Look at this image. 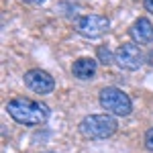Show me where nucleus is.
<instances>
[{
    "label": "nucleus",
    "mask_w": 153,
    "mask_h": 153,
    "mask_svg": "<svg viewBox=\"0 0 153 153\" xmlns=\"http://www.w3.org/2000/svg\"><path fill=\"white\" fill-rule=\"evenodd\" d=\"M96 53H98V61H100V63H104V65H110V63L114 61L112 51H110L108 47H104V45H102V47H98V51H96Z\"/></svg>",
    "instance_id": "obj_9"
},
{
    "label": "nucleus",
    "mask_w": 153,
    "mask_h": 153,
    "mask_svg": "<svg viewBox=\"0 0 153 153\" xmlns=\"http://www.w3.org/2000/svg\"><path fill=\"white\" fill-rule=\"evenodd\" d=\"M43 153H55V151H43Z\"/></svg>",
    "instance_id": "obj_14"
},
{
    "label": "nucleus",
    "mask_w": 153,
    "mask_h": 153,
    "mask_svg": "<svg viewBox=\"0 0 153 153\" xmlns=\"http://www.w3.org/2000/svg\"><path fill=\"white\" fill-rule=\"evenodd\" d=\"M27 4H41V2H45V0H23Z\"/></svg>",
    "instance_id": "obj_12"
},
{
    "label": "nucleus",
    "mask_w": 153,
    "mask_h": 153,
    "mask_svg": "<svg viewBox=\"0 0 153 153\" xmlns=\"http://www.w3.org/2000/svg\"><path fill=\"white\" fill-rule=\"evenodd\" d=\"M6 110L19 125H25V127H39V125L47 123L49 114H51L47 104L31 100V98H12L6 104Z\"/></svg>",
    "instance_id": "obj_1"
},
{
    "label": "nucleus",
    "mask_w": 153,
    "mask_h": 153,
    "mask_svg": "<svg viewBox=\"0 0 153 153\" xmlns=\"http://www.w3.org/2000/svg\"><path fill=\"white\" fill-rule=\"evenodd\" d=\"M96 68H98V59H92V57H80L74 61V65H71V74H74V78H78V80H92L96 76Z\"/></svg>",
    "instance_id": "obj_8"
},
{
    "label": "nucleus",
    "mask_w": 153,
    "mask_h": 153,
    "mask_svg": "<svg viewBox=\"0 0 153 153\" xmlns=\"http://www.w3.org/2000/svg\"><path fill=\"white\" fill-rule=\"evenodd\" d=\"M74 27H76L78 35L86 37V39H96V37H102L104 33H108L110 21H108V16H102V14H84L76 21Z\"/></svg>",
    "instance_id": "obj_4"
},
{
    "label": "nucleus",
    "mask_w": 153,
    "mask_h": 153,
    "mask_svg": "<svg viewBox=\"0 0 153 153\" xmlns=\"http://www.w3.org/2000/svg\"><path fill=\"white\" fill-rule=\"evenodd\" d=\"M100 106L106 110V114H114V117H129L131 110H133V102L131 98L120 88L114 86H106L100 90Z\"/></svg>",
    "instance_id": "obj_3"
},
{
    "label": "nucleus",
    "mask_w": 153,
    "mask_h": 153,
    "mask_svg": "<svg viewBox=\"0 0 153 153\" xmlns=\"http://www.w3.org/2000/svg\"><path fill=\"white\" fill-rule=\"evenodd\" d=\"M114 61H117V65L120 70L135 71L143 65V51L135 43H123L114 51Z\"/></svg>",
    "instance_id": "obj_5"
},
{
    "label": "nucleus",
    "mask_w": 153,
    "mask_h": 153,
    "mask_svg": "<svg viewBox=\"0 0 153 153\" xmlns=\"http://www.w3.org/2000/svg\"><path fill=\"white\" fill-rule=\"evenodd\" d=\"M147 61H149V63H151V65H153V49H151V51H149V53H147Z\"/></svg>",
    "instance_id": "obj_13"
},
{
    "label": "nucleus",
    "mask_w": 153,
    "mask_h": 153,
    "mask_svg": "<svg viewBox=\"0 0 153 153\" xmlns=\"http://www.w3.org/2000/svg\"><path fill=\"white\" fill-rule=\"evenodd\" d=\"M129 35L131 39L135 41V43H139V45H149L153 43V25L149 19H137L135 23L131 25L129 29Z\"/></svg>",
    "instance_id": "obj_7"
},
{
    "label": "nucleus",
    "mask_w": 153,
    "mask_h": 153,
    "mask_svg": "<svg viewBox=\"0 0 153 153\" xmlns=\"http://www.w3.org/2000/svg\"><path fill=\"white\" fill-rule=\"evenodd\" d=\"M145 149L153 153V127L145 133Z\"/></svg>",
    "instance_id": "obj_10"
},
{
    "label": "nucleus",
    "mask_w": 153,
    "mask_h": 153,
    "mask_svg": "<svg viewBox=\"0 0 153 153\" xmlns=\"http://www.w3.org/2000/svg\"><path fill=\"white\" fill-rule=\"evenodd\" d=\"M25 84L35 94H51L55 88V80L51 78V74L43 70H29L25 74Z\"/></svg>",
    "instance_id": "obj_6"
},
{
    "label": "nucleus",
    "mask_w": 153,
    "mask_h": 153,
    "mask_svg": "<svg viewBox=\"0 0 153 153\" xmlns=\"http://www.w3.org/2000/svg\"><path fill=\"white\" fill-rule=\"evenodd\" d=\"M143 4H145L147 12H151V14H153V0H143Z\"/></svg>",
    "instance_id": "obj_11"
},
{
    "label": "nucleus",
    "mask_w": 153,
    "mask_h": 153,
    "mask_svg": "<svg viewBox=\"0 0 153 153\" xmlns=\"http://www.w3.org/2000/svg\"><path fill=\"white\" fill-rule=\"evenodd\" d=\"M118 125L112 114H88L80 120L78 131L86 139H108L117 133Z\"/></svg>",
    "instance_id": "obj_2"
}]
</instances>
